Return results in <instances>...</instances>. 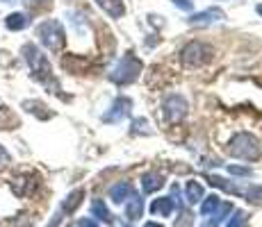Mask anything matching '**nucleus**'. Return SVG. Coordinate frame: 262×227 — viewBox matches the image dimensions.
Instances as JSON below:
<instances>
[{
  "label": "nucleus",
  "mask_w": 262,
  "mask_h": 227,
  "mask_svg": "<svg viewBox=\"0 0 262 227\" xmlns=\"http://www.w3.org/2000/svg\"><path fill=\"white\" fill-rule=\"evenodd\" d=\"M187 193H189V200H191V203H196V200L201 198V186L191 182V184L187 186Z\"/></svg>",
  "instance_id": "obj_18"
},
{
  "label": "nucleus",
  "mask_w": 262,
  "mask_h": 227,
  "mask_svg": "<svg viewBox=\"0 0 262 227\" xmlns=\"http://www.w3.org/2000/svg\"><path fill=\"white\" fill-rule=\"evenodd\" d=\"M160 184H162V182H160L158 175H146L144 178V189L146 191H153L155 186H160Z\"/></svg>",
  "instance_id": "obj_17"
},
{
  "label": "nucleus",
  "mask_w": 262,
  "mask_h": 227,
  "mask_svg": "<svg viewBox=\"0 0 262 227\" xmlns=\"http://www.w3.org/2000/svg\"><path fill=\"white\" fill-rule=\"evenodd\" d=\"M0 125H5V130H12L18 125V118L9 112V107H0Z\"/></svg>",
  "instance_id": "obj_14"
},
{
  "label": "nucleus",
  "mask_w": 262,
  "mask_h": 227,
  "mask_svg": "<svg viewBox=\"0 0 262 227\" xmlns=\"http://www.w3.org/2000/svg\"><path fill=\"white\" fill-rule=\"evenodd\" d=\"M139 70H142V62H139L135 55H125V57L119 62V66L114 68L112 80L117 84H130V82L137 80Z\"/></svg>",
  "instance_id": "obj_5"
},
{
  "label": "nucleus",
  "mask_w": 262,
  "mask_h": 227,
  "mask_svg": "<svg viewBox=\"0 0 262 227\" xmlns=\"http://www.w3.org/2000/svg\"><path fill=\"white\" fill-rule=\"evenodd\" d=\"M23 109H25V112H30L32 116H37V118H41V120L53 118V112H48V107L43 103H39V100H25Z\"/></svg>",
  "instance_id": "obj_12"
},
{
  "label": "nucleus",
  "mask_w": 262,
  "mask_h": 227,
  "mask_svg": "<svg viewBox=\"0 0 262 227\" xmlns=\"http://www.w3.org/2000/svg\"><path fill=\"white\" fill-rule=\"evenodd\" d=\"M82 198H84V191H73V193L67 198V203H64V211H67V214H69V211H73L75 207L80 205V200H82Z\"/></svg>",
  "instance_id": "obj_15"
},
{
  "label": "nucleus",
  "mask_w": 262,
  "mask_h": 227,
  "mask_svg": "<svg viewBox=\"0 0 262 227\" xmlns=\"http://www.w3.org/2000/svg\"><path fill=\"white\" fill-rule=\"evenodd\" d=\"M30 23H32V18H30V14H25V12H14L5 18V28L12 30V32H21V30H25Z\"/></svg>",
  "instance_id": "obj_9"
},
{
  "label": "nucleus",
  "mask_w": 262,
  "mask_h": 227,
  "mask_svg": "<svg viewBox=\"0 0 262 227\" xmlns=\"http://www.w3.org/2000/svg\"><path fill=\"white\" fill-rule=\"evenodd\" d=\"M37 178L34 175H16V178L12 180V191L18 195V198H25V195H32L34 189H37Z\"/></svg>",
  "instance_id": "obj_7"
},
{
  "label": "nucleus",
  "mask_w": 262,
  "mask_h": 227,
  "mask_svg": "<svg viewBox=\"0 0 262 227\" xmlns=\"http://www.w3.org/2000/svg\"><path fill=\"white\" fill-rule=\"evenodd\" d=\"M37 37L41 41L43 48H48L50 53H59L67 43V32H64V25L55 18H48L41 25H37Z\"/></svg>",
  "instance_id": "obj_2"
},
{
  "label": "nucleus",
  "mask_w": 262,
  "mask_h": 227,
  "mask_svg": "<svg viewBox=\"0 0 262 227\" xmlns=\"http://www.w3.org/2000/svg\"><path fill=\"white\" fill-rule=\"evenodd\" d=\"M62 66L64 70H69V73H84L87 70V59L84 57H78V55H67V57L62 59Z\"/></svg>",
  "instance_id": "obj_11"
},
{
  "label": "nucleus",
  "mask_w": 262,
  "mask_h": 227,
  "mask_svg": "<svg viewBox=\"0 0 262 227\" xmlns=\"http://www.w3.org/2000/svg\"><path fill=\"white\" fill-rule=\"evenodd\" d=\"M173 5H176V7H180V9H185V12H187V9H191V3H189V0H173Z\"/></svg>",
  "instance_id": "obj_20"
},
{
  "label": "nucleus",
  "mask_w": 262,
  "mask_h": 227,
  "mask_svg": "<svg viewBox=\"0 0 262 227\" xmlns=\"http://www.w3.org/2000/svg\"><path fill=\"white\" fill-rule=\"evenodd\" d=\"M258 12H260V14H262V5H260V7H258Z\"/></svg>",
  "instance_id": "obj_21"
},
{
  "label": "nucleus",
  "mask_w": 262,
  "mask_h": 227,
  "mask_svg": "<svg viewBox=\"0 0 262 227\" xmlns=\"http://www.w3.org/2000/svg\"><path fill=\"white\" fill-rule=\"evenodd\" d=\"M21 53H23V59L28 62L32 78L37 80V82H41L50 93H59V84H57V80H55L53 68H50L46 55H43L34 43H25L21 48Z\"/></svg>",
  "instance_id": "obj_1"
},
{
  "label": "nucleus",
  "mask_w": 262,
  "mask_h": 227,
  "mask_svg": "<svg viewBox=\"0 0 262 227\" xmlns=\"http://www.w3.org/2000/svg\"><path fill=\"white\" fill-rule=\"evenodd\" d=\"M226 18V14L221 12V9H205V12H201V14H194V16L189 18V23H194V25H210V23H214V21H224Z\"/></svg>",
  "instance_id": "obj_10"
},
{
  "label": "nucleus",
  "mask_w": 262,
  "mask_h": 227,
  "mask_svg": "<svg viewBox=\"0 0 262 227\" xmlns=\"http://www.w3.org/2000/svg\"><path fill=\"white\" fill-rule=\"evenodd\" d=\"M9 161H12V157H9V153L3 148V145H0V170H3L5 166H9Z\"/></svg>",
  "instance_id": "obj_19"
},
{
  "label": "nucleus",
  "mask_w": 262,
  "mask_h": 227,
  "mask_svg": "<svg viewBox=\"0 0 262 227\" xmlns=\"http://www.w3.org/2000/svg\"><path fill=\"white\" fill-rule=\"evenodd\" d=\"M128 114H130V100L128 98H119L117 103L112 105V112H107L103 116V120L105 123H119V120H123Z\"/></svg>",
  "instance_id": "obj_8"
},
{
  "label": "nucleus",
  "mask_w": 262,
  "mask_h": 227,
  "mask_svg": "<svg viewBox=\"0 0 262 227\" xmlns=\"http://www.w3.org/2000/svg\"><path fill=\"white\" fill-rule=\"evenodd\" d=\"M183 64L185 66H203V64H208V62H212V55H214V50H212V45H208V43H203V41H191L187 43L183 48Z\"/></svg>",
  "instance_id": "obj_3"
},
{
  "label": "nucleus",
  "mask_w": 262,
  "mask_h": 227,
  "mask_svg": "<svg viewBox=\"0 0 262 227\" xmlns=\"http://www.w3.org/2000/svg\"><path fill=\"white\" fill-rule=\"evenodd\" d=\"M96 3H98L112 18H121L123 16V12H125V7H123L121 0H96Z\"/></svg>",
  "instance_id": "obj_13"
},
{
  "label": "nucleus",
  "mask_w": 262,
  "mask_h": 227,
  "mask_svg": "<svg viewBox=\"0 0 262 227\" xmlns=\"http://www.w3.org/2000/svg\"><path fill=\"white\" fill-rule=\"evenodd\" d=\"M5 3H12V0H5Z\"/></svg>",
  "instance_id": "obj_22"
},
{
  "label": "nucleus",
  "mask_w": 262,
  "mask_h": 227,
  "mask_svg": "<svg viewBox=\"0 0 262 227\" xmlns=\"http://www.w3.org/2000/svg\"><path fill=\"white\" fill-rule=\"evenodd\" d=\"M228 153L233 155V157H242V159H258L260 157V145L251 134L239 132V134L233 136V141H230Z\"/></svg>",
  "instance_id": "obj_4"
},
{
  "label": "nucleus",
  "mask_w": 262,
  "mask_h": 227,
  "mask_svg": "<svg viewBox=\"0 0 262 227\" xmlns=\"http://www.w3.org/2000/svg\"><path fill=\"white\" fill-rule=\"evenodd\" d=\"M25 7L32 9V12H39V9H48L53 5V0H23Z\"/></svg>",
  "instance_id": "obj_16"
},
{
  "label": "nucleus",
  "mask_w": 262,
  "mask_h": 227,
  "mask_svg": "<svg viewBox=\"0 0 262 227\" xmlns=\"http://www.w3.org/2000/svg\"><path fill=\"white\" fill-rule=\"evenodd\" d=\"M164 114H167V118L171 123H178V120L185 118V114H187V100L183 98V95H169L167 100H164Z\"/></svg>",
  "instance_id": "obj_6"
}]
</instances>
